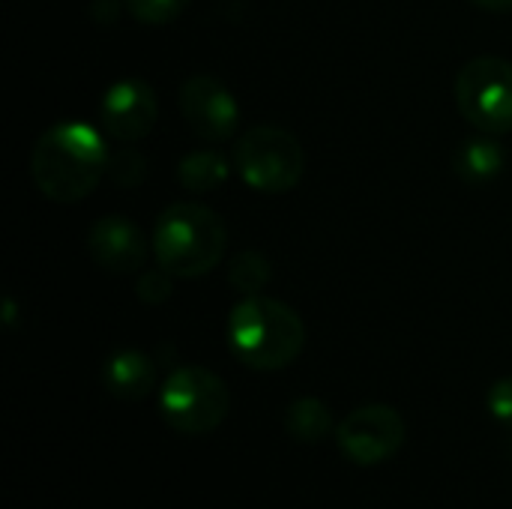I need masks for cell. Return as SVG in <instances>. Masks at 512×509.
I'll return each mask as SVG.
<instances>
[{
    "mask_svg": "<svg viewBox=\"0 0 512 509\" xmlns=\"http://www.w3.org/2000/svg\"><path fill=\"white\" fill-rule=\"evenodd\" d=\"M156 117H159L156 93L141 78H123L111 84L99 105L102 132L123 144H135L144 135H150V129L156 126Z\"/></svg>",
    "mask_w": 512,
    "mask_h": 509,
    "instance_id": "obj_9",
    "label": "cell"
},
{
    "mask_svg": "<svg viewBox=\"0 0 512 509\" xmlns=\"http://www.w3.org/2000/svg\"><path fill=\"white\" fill-rule=\"evenodd\" d=\"M108 147L96 126L84 120H60L48 126L30 153V177L36 189L57 204L87 198L108 171Z\"/></svg>",
    "mask_w": 512,
    "mask_h": 509,
    "instance_id": "obj_1",
    "label": "cell"
},
{
    "mask_svg": "<svg viewBox=\"0 0 512 509\" xmlns=\"http://www.w3.org/2000/svg\"><path fill=\"white\" fill-rule=\"evenodd\" d=\"M177 105L189 129L210 144L234 138L240 126V108L234 93L213 75H189L180 84Z\"/></svg>",
    "mask_w": 512,
    "mask_h": 509,
    "instance_id": "obj_8",
    "label": "cell"
},
{
    "mask_svg": "<svg viewBox=\"0 0 512 509\" xmlns=\"http://www.w3.org/2000/svg\"><path fill=\"white\" fill-rule=\"evenodd\" d=\"M510 456H512V441H510Z\"/></svg>",
    "mask_w": 512,
    "mask_h": 509,
    "instance_id": "obj_21",
    "label": "cell"
},
{
    "mask_svg": "<svg viewBox=\"0 0 512 509\" xmlns=\"http://www.w3.org/2000/svg\"><path fill=\"white\" fill-rule=\"evenodd\" d=\"M159 411L171 429L183 435H207L225 423L231 393L216 372L204 366H180L162 384Z\"/></svg>",
    "mask_w": 512,
    "mask_h": 509,
    "instance_id": "obj_5",
    "label": "cell"
},
{
    "mask_svg": "<svg viewBox=\"0 0 512 509\" xmlns=\"http://www.w3.org/2000/svg\"><path fill=\"white\" fill-rule=\"evenodd\" d=\"M138 297L150 306H159L171 297V273L156 264V270H144L138 276Z\"/></svg>",
    "mask_w": 512,
    "mask_h": 509,
    "instance_id": "obj_18",
    "label": "cell"
},
{
    "mask_svg": "<svg viewBox=\"0 0 512 509\" xmlns=\"http://www.w3.org/2000/svg\"><path fill=\"white\" fill-rule=\"evenodd\" d=\"M228 345L243 366L279 372L303 354L306 324L288 303L252 294L228 315Z\"/></svg>",
    "mask_w": 512,
    "mask_h": 509,
    "instance_id": "obj_2",
    "label": "cell"
},
{
    "mask_svg": "<svg viewBox=\"0 0 512 509\" xmlns=\"http://www.w3.org/2000/svg\"><path fill=\"white\" fill-rule=\"evenodd\" d=\"M228 282H231L234 291H240V294H246V297L261 294L264 285L270 282V261H267L261 252L246 249V252H240V255L231 261V267H228Z\"/></svg>",
    "mask_w": 512,
    "mask_h": 509,
    "instance_id": "obj_15",
    "label": "cell"
},
{
    "mask_svg": "<svg viewBox=\"0 0 512 509\" xmlns=\"http://www.w3.org/2000/svg\"><path fill=\"white\" fill-rule=\"evenodd\" d=\"M234 168L255 192L279 195L303 180L306 153L294 132L282 126H252L234 144Z\"/></svg>",
    "mask_w": 512,
    "mask_h": 509,
    "instance_id": "obj_4",
    "label": "cell"
},
{
    "mask_svg": "<svg viewBox=\"0 0 512 509\" xmlns=\"http://www.w3.org/2000/svg\"><path fill=\"white\" fill-rule=\"evenodd\" d=\"M285 429L300 444H315L333 432V414L330 408L315 396H300L285 411Z\"/></svg>",
    "mask_w": 512,
    "mask_h": 509,
    "instance_id": "obj_13",
    "label": "cell"
},
{
    "mask_svg": "<svg viewBox=\"0 0 512 509\" xmlns=\"http://www.w3.org/2000/svg\"><path fill=\"white\" fill-rule=\"evenodd\" d=\"M471 3L489 12H512V0H471Z\"/></svg>",
    "mask_w": 512,
    "mask_h": 509,
    "instance_id": "obj_20",
    "label": "cell"
},
{
    "mask_svg": "<svg viewBox=\"0 0 512 509\" xmlns=\"http://www.w3.org/2000/svg\"><path fill=\"white\" fill-rule=\"evenodd\" d=\"M405 435H408L405 420L390 405L357 408L336 426L339 450L354 465H363V468H372V465L393 459L402 450Z\"/></svg>",
    "mask_w": 512,
    "mask_h": 509,
    "instance_id": "obj_7",
    "label": "cell"
},
{
    "mask_svg": "<svg viewBox=\"0 0 512 509\" xmlns=\"http://www.w3.org/2000/svg\"><path fill=\"white\" fill-rule=\"evenodd\" d=\"M504 162H507V156H504L501 144L495 138H483V135L480 138H468L456 150V156H453L456 174L465 183H471V186H480V183L495 180L504 171Z\"/></svg>",
    "mask_w": 512,
    "mask_h": 509,
    "instance_id": "obj_12",
    "label": "cell"
},
{
    "mask_svg": "<svg viewBox=\"0 0 512 509\" xmlns=\"http://www.w3.org/2000/svg\"><path fill=\"white\" fill-rule=\"evenodd\" d=\"M102 384L111 396L123 402H138L156 387V366L147 354L135 348L114 351L102 366Z\"/></svg>",
    "mask_w": 512,
    "mask_h": 509,
    "instance_id": "obj_11",
    "label": "cell"
},
{
    "mask_svg": "<svg viewBox=\"0 0 512 509\" xmlns=\"http://www.w3.org/2000/svg\"><path fill=\"white\" fill-rule=\"evenodd\" d=\"M117 186H138L147 177V159L135 147H120L108 156V171H105Z\"/></svg>",
    "mask_w": 512,
    "mask_h": 509,
    "instance_id": "obj_17",
    "label": "cell"
},
{
    "mask_svg": "<svg viewBox=\"0 0 512 509\" xmlns=\"http://www.w3.org/2000/svg\"><path fill=\"white\" fill-rule=\"evenodd\" d=\"M228 231L216 210L198 201L165 207L153 228V255L162 270L177 279L207 276L225 255Z\"/></svg>",
    "mask_w": 512,
    "mask_h": 509,
    "instance_id": "obj_3",
    "label": "cell"
},
{
    "mask_svg": "<svg viewBox=\"0 0 512 509\" xmlns=\"http://www.w3.org/2000/svg\"><path fill=\"white\" fill-rule=\"evenodd\" d=\"M228 162L216 150H192L180 159L177 177L189 192H213L228 180Z\"/></svg>",
    "mask_w": 512,
    "mask_h": 509,
    "instance_id": "obj_14",
    "label": "cell"
},
{
    "mask_svg": "<svg viewBox=\"0 0 512 509\" xmlns=\"http://www.w3.org/2000/svg\"><path fill=\"white\" fill-rule=\"evenodd\" d=\"M456 105L486 135L512 132V63L495 54L468 60L456 75Z\"/></svg>",
    "mask_w": 512,
    "mask_h": 509,
    "instance_id": "obj_6",
    "label": "cell"
},
{
    "mask_svg": "<svg viewBox=\"0 0 512 509\" xmlns=\"http://www.w3.org/2000/svg\"><path fill=\"white\" fill-rule=\"evenodd\" d=\"M189 3L192 0H123L129 15L141 24H150V27L177 21L189 9Z\"/></svg>",
    "mask_w": 512,
    "mask_h": 509,
    "instance_id": "obj_16",
    "label": "cell"
},
{
    "mask_svg": "<svg viewBox=\"0 0 512 509\" xmlns=\"http://www.w3.org/2000/svg\"><path fill=\"white\" fill-rule=\"evenodd\" d=\"M93 261L108 273H138L147 264V237L129 216H102L87 231Z\"/></svg>",
    "mask_w": 512,
    "mask_h": 509,
    "instance_id": "obj_10",
    "label": "cell"
},
{
    "mask_svg": "<svg viewBox=\"0 0 512 509\" xmlns=\"http://www.w3.org/2000/svg\"><path fill=\"white\" fill-rule=\"evenodd\" d=\"M486 405H489V414L498 423L512 429V378H501V381L492 384V390L486 396Z\"/></svg>",
    "mask_w": 512,
    "mask_h": 509,
    "instance_id": "obj_19",
    "label": "cell"
}]
</instances>
